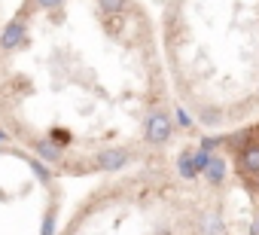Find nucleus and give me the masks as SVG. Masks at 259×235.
Instances as JSON below:
<instances>
[{
  "mask_svg": "<svg viewBox=\"0 0 259 235\" xmlns=\"http://www.w3.org/2000/svg\"><path fill=\"white\" fill-rule=\"evenodd\" d=\"M138 0H22L0 31V110L10 132L49 165L116 171L132 162L119 132L138 123L150 144L168 116L156 76H104L101 61L150 37Z\"/></svg>",
  "mask_w": 259,
  "mask_h": 235,
  "instance_id": "obj_1",
  "label": "nucleus"
}]
</instances>
